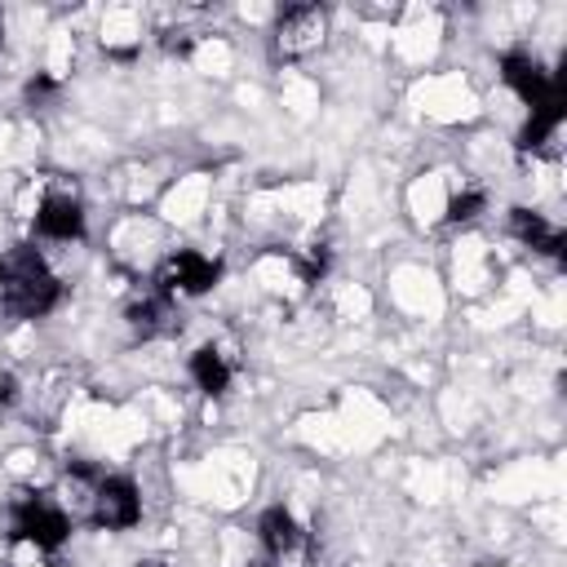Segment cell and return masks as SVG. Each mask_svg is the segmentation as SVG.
Masks as SVG:
<instances>
[{"label": "cell", "mask_w": 567, "mask_h": 567, "mask_svg": "<svg viewBox=\"0 0 567 567\" xmlns=\"http://www.w3.org/2000/svg\"><path fill=\"white\" fill-rule=\"evenodd\" d=\"M62 301V284L49 270V261L35 248H18L4 261V284H0V306L13 319H44Z\"/></svg>", "instance_id": "obj_1"}, {"label": "cell", "mask_w": 567, "mask_h": 567, "mask_svg": "<svg viewBox=\"0 0 567 567\" xmlns=\"http://www.w3.org/2000/svg\"><path fill=\"white\" fill-rule=\"evenodd\" d=\"M9 536L22 540V545H35L44 554H53V549H62L71 540V514L49 492H22L9 505Z\"/></svg>", "instance_id": "obj_2"}, {"label": "cell", "mask_w": 567, "mask_h": 567, "mask_svg": "<svg viewBox=\"0 0 567 567\" xmlns=\"http://www.w3.org/2000/svg\"><path fill=\"white\" fill-rule=\"evenodd\" d=\"M89 523L102 532H128L142 523V492L128 474H102L89 501Z\"/></svg>", "instance_id": "obj_3"}, {"label": "cell", "mask_w": 567, "mask_h": 567, "mask_svg": "<svg viewBox=\"0 0 567 567\" xmlns=\"http://www.w3.org/2000/svg\"><path fill=\"white\" fill-rule=\"evenodd\" d=\"M323 35H328V9H319V4H288L275 18L270 44H275V58L297 62V58L315 53L323 44Z\"/></svg>", "instance_id": "obj_4"}, {"label": "cell", "mask_w": 567, "mask_h": 567, "mask_svg": "<svg viewBox=\"0 0 567 567\" xmlns=\"http://www.w3.org/2000/svg\"><path fill=\"white\" fill-rule=\"evenodd\" d=\"M501 80H505V89H509L527 111L549 106V102H563V84H558V75H549V71L540 66V58H532L527 49H509V53H501Z\"/></svg>", "instance_id": "obj_5"}, {"label": "cell", "mask_w": 567, "mask_h": 567, "mask_svg": "<svg viewBox=\"0 0 567 567\" xmlns=\"http://www.w3.org/2000/svg\"><path fill=\"white\" fill-rule=\"evenodd\" d=\"M217 279H221V266L213 257H204L195 248H177V252L164 257V266L155 275V288H164L177 301V297H204Z\"/></svg>", "instance_id": "obj_6"}, {"label": "cell", "mask_w": 567, "mask_h": 567, "mask_svg": "<svg viewBox=\"0 0 567 567\" xmlns=\"http://www.w3.org/2000/svg\"><path fill=\"white\" fill-rule=\"evenodd\" d=\"M31 230L40 239H53V244L84 239V204L75 195H44L35 217H31Z\"/></svg>", "instance_id": "obj_7"}, {"label": "cell", "mask_w": 567, "mask_h": 567, "mask_svg": "<svg viewBox=\"0 0 567 567\" xmlns=\"http://www.w3.org/2000/svg\"><path fill=\"white\" fill-rule=\"evenodd\" d=\"M257 545H261V554L275 558V563H284V558L301 545V523L292 518L288 505H266V509H261V518H257Z\"/></svg>", "instance_id": "obj_8"}, {"label": "cell", "mask_w": 567, "mask_h": 567, "mask_svg": "<svg viewBox=\"0 0 567 567\" xmlns=\"http://www.w3.org/2000/svg\"><path fill=\"white\" fill-rule=\"evenodd\" d=\"M509 235L518 239V244H527L532 252H545V257H563V230L545 217V213H536V208H509Z\"/></svg>", "instance_id": "obj_9"}, {"label": "cell", "mask_w": 567, "mask_h": 567, "mask_svg": "<svg viewBox=\"0 0 567 567\" xmlns=\"http://www.w3.org/2000/svg\"><path fill=\"white\" fill-rule=\"evenodd\" d=\"M173 310H177V301L164 292V288H146L142 297H133L128 301V310H124V319H128V328L137 332V337H159V332H168L173 328Z\"/></svg>", "instance_id": "obj_10"}, {"label": "cell", "mask_w": 567, "mask_h": 567, "mask_svg": "<svg viewBox=\"0 0 567 567\" xmlns=\"http://www.w3.org/2000/svg\"><path fill=\"white\" fill-rule=\"evenodd\" d=\"M186 368H190V381H195L204 394H213V399H217V394H226V390H230L235 368H230V359H226L213 341H204V346L190 354V363H186Z\"/></svg>", "instance_id": "obj_11"}, {"label": "cell", "mask_w": 567, "mask_h": 567, "mask_svg": "<svg viewBox=\"0 0 567 567\" xmlns=\"http://www.w3.org/2000/svg\"><path fill=\"white\" fill-rule=\"evenodd\" d=\"M563 115H567V106H563V102H549V106H536V111H527V124L518 128L514 146H518V151H540V146H545L554 133H558Z\"/></svg>", "instance_id": "obj_12"}, {"label": "cell", "mask_w": 567, "mask_h": 567, "mask_svg": "<svg viewBox=\"0 0 567 567\" xmlns=\"http://www.w3.org/2000/svg\"><path fill=\"white\" fill-rule=\"evenodd\" d=\"M483 208H487V195H483L478 186H465V190H456V195L447 199V221H452V226H465V221H474Z\"/></svg>", "instance_id": "obj_13"}, {"label": "cell", "mask_w": 567, "mask_h": 567, "mask_svg": "<svg viewBox=\"0 0 567 567\" xmlns=\"http://www.w3.org/2000/svg\"><path fill=\"white\" fill-rule=\"evenodd\" d=\"M18 403V377H0V408H13Z\"/></svg>", "instance_id": "obj_14"}, {"label": "cell", "mask_w": 567, "mask_h": 567, "mask_svg": "<svg viewBox=\"0 0 567 567\" xmlns=\"http://www.w3.org/2000/svg\"><path fill=\"white\" fill-rule=\"evenodd\" d=\"M0 49H4V13H0Z\"/></svg>", "instance_id": "obj_15"}, {"label": "cell", "mask_w": 567, "mask_h": 567, "mask_svg": "<svg viewBox=\"0 0 567 567\" xmlns=\"http://www.w3.org/2000/svg\"><path fill=\"white\" fill-rule=\"evenodd\" d=\"M0 284H4V261H0Z\"/></svg>", "instance_id": "obj_16"}, {"label": "cell", "mask_w": 567, "mask_h": 567, "mask_svg": "<svg viewBox=\"0 0 567 567\" xmlns=\"http://www.w3.org/2000/svg\"><path fill=\"white\" fill-rule=\"evenodd\" d=\"M142 567H164V563H142Z\"/></svg>", "instance_id": "obj_17"}]
</instances>
